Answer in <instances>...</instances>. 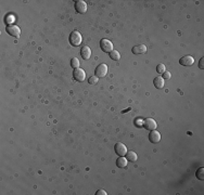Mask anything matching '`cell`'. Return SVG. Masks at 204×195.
Instances as JSON below:
<instances>
[{
  "label": "cell",
  "mask_w": 204,
  "mask_h": 195,
  "mask_svg": "<svg viewBox=\"0 0 204 195\" xmlns=\"http://www.w3.org/2000/svg\"><path fill=\"white\" fill-rule=\"evenodd\" d=\"M70 43L73 46V47H78V46L82 43L83 41V37L77 30H73L70 34Z\"/></svg>",
  "instance_id": "cell-1"
},
{
  "label": "cell",
  "mask_w": 204,
  "mask_h": 195,
  "mask_svg": "<svg viewBox=\"0 0 204 195\" xmlns=\"http://www.w3.org/2000/svg\"><path fill=\"white\" fill-rule=\"evenodd\" d=\"M107 73H108V66L105 65L104 63H101L99 64V65L96 67V70H95V75L97 76L98 78H102V77H104L105 75H107Z\"/></svg>",
  "instance_id": "cell-2"
},
{
  "label": "cell",
  "mask_w": 204,
  "mask_h": 195,
  "mask_svg": "<svg viewBox=\"0 0 204 195\" xmlns=\"http://www.w3.org/2000/svg\"><path fill=\"white\" fill-rule=\"evenodd\" d=\"M100 47H101L102 51H104L107 53H110L113 50V43L108 39H101L100 41Z\"/></svg>",
  "instance_id": "cell-3"
},
{
  "label": "cell",
  "mask_w": 204,
  "mask_h": 195,
  "mask_svg": "<svg viewBox=\"0 0 204 195\" xmlns=\"http://www.w3.org/2000/svg\"><path fill=\"white\" fill-rule=\"evenodd\" d=\"M73 76H74V78L77 82H84L85 78H86V73H85L84 70H82V68H76V70H74V72H73Z\"/></svg>",
  "instance_id": "cell-4"
},
{
  "label": "cell",
  "mask_w": 204,
  "mask_h": 195,
  "mask_svg": "<svg viewBox=\"0 0 204 195\" xmlns=\"http://www.w3.org/2000/svg\"><path fill=\"white\" fill-rule=\"evenodd\" d=\"M75 10L80 14L86 13L87 11V3L85 2L84 0H78L75 2Z\"/></svg>",
  "instance_id": "cell-5"
},
{
  "label": "cell",
  "mask_w": 204,
  "mask_h": 195,
  "mask_svg": "<svg viewBox=\"0 0 204 195\" xmlns=\"http://www.w3.org/2000/svg\"><path fill=\"white\" fill-rule=\"evenodd\" d=\"M114 150H115V153L118 155V156H124V155H126V153H127L126 145L123 144V143H120V142L116 143L115 146H114Z\"/></svg>",
  "instance_id": "cell-6"
},
{
  "label": "cell",
  "mask_w": 204,
  "mask_h": 195,
  "mask_svg": "<svg viewBox=\"0 0 204 195\" xmlns=\"http://www.w3.org/2000/svg\"><path fill=\"white\" fill-rule=\"evenodd\" d=\"M157 121H155L153 118H145V120L143 121V127L145 128L147 130H155L157 128Z\"/></svg>",
  "instance_id": "cell-7"
},
{
  "label": "cell",
  "mask_w": 204,
  "mask_h": 195,
  "mask_svg": "<svg viewBox=\"0 0 204 195\" xmlns=\"http://www.w3.org/2000/svg\"><path fill=\"white\" fill-rule=\"evenodd\" d=\"M7 33L9 35H11L12 37H15V38H18L20 37V35H21V30L20 28L18 27V26H15V25H10V26H8L7 28Z\"/></svg>",
  "instance_id": "cell-8"
},
{
  "label": "cell",
  "mask_w": 204,
  "mask_h": 195,
  "mask_svg": "<svg viewBox=\"0 0 204 195\" xmlns=\"http://www.w3.org/2000/svg\"><path fill=\"white\" fill-rule=\"evenodd\" d=\"M149 140L151 143H159L161 141V134L157 130H151L149 133Z\"/></svg>",
  "instance_id": "cell-9"
},
{
  "label": "cell",
  "mask_w": 204,
  "mask_h": 195,
  "mask_svg": "<svg viewBox=\"0 0 204 195\" xmlns=\"http://www.w3.org/2000/svg\"><path fill=\"white\" fill-rule=\"evenodd\" d=\"M179 63L184 66H191L194 63V59H193L191 55H185L182 59L179 60Z\"/></svg>",
  "instance_id": "cell-10"
},
{
  "label": "cell",
  "mask_w": 204,
  "mask_h": 195,
  "mask_svg": "<svg viewBox=\"0 0 204 195\" xmlns=\"http://www.w3.org/2000/svg\"><path fill=\"white\" fill-rule=\"evenodd\" d=\"M132 51L134 54H145L147 52V47L145 45H137L133 47Z\"/></svg>",
  "instance_id": "cell-11"
},
{
  "label": "cell",
  "mask_w": 204,
  "mask_h": 195,
  "mask_svg": "<svg viewBox=\"0 0 204 195\" xmlns=\"http://www.w3.org/2000/svg\"><path fill=\"white\" fill-rule=\"evenodd\" d=\"M80 55L84 60H89L91 57V50L88 46H84V47L80 49Z\"/></svg>",
  "instance_id": "cell-12"
},
{
  "label": "cell",
  "mask_w": 204,
  "mask_h": 195,
  "mask_svg": "<svg viewBox=\"0 0 204 195\" xmlns=\"http://www.w3.org/2000/svg\"><path fill=\"white\" fill-rule=\"evenodd\" d=\"M153 85L157 89H163L164 87V79L161 77V76H157V77L154 78L153 80Z\"/></svg>",
  "instance_id": "cell-13"
},
{
  "label": "cell",
  "mask_w": 204,
  "mask_h": 195,
  "mask_svg": "<svg viewBox=\"0 0 204 195\" xmlns=\"http://www.w3.org/2000/svg\"><path fill=\"white\" fill-rule=\"evenodd\" d=\"M126 158L128 161H136L137 159H138V155H137V153H135L134 151H128V152L126 153Z\"/></svg>",
  "instance_id": "cell-14"
},
{
  "label": "cell",
  "mask_w": 204,
  "mask_h": 195,
  "mask_svg": "<svg viewBox=\"0 0 204 195\" xmlns=\"http://www.w3.org/2000/svg\"><path fill=\"white\" fill-rule=\"evenodd\" d=\"M127 163H128V161H127L126 157L124 156H120L117 158V161H116V166L120 168H124L127 166Z\"/></svg>",
  "instance_id": "cell-15"
},
{
  "label": "cell",
  "mask_w": 204,
  "mask_h": 195,
  "mask_svg": "<svg viewBox=\"0 0 204 195\" xmlns=\"http://www.w3.org/2000/svg\"><path fill=\"white\" fill-rule=\"evenodd\" d=\"M110 58H111L112 60H114V61H118V60L120 59V54L117 50H112L111 52H110Z\"/></svg>",
  "instance_id": "cell-16"
},
{
  "label": "cell",
  "mask_w": 204,
  "mask_h": 195,
  "mask_svg": "<svg viewBox=\"0 0 204 195\" xmlns=\"http://www.w3.org/2000/svg\"><path fill=\"white\" fill-rule=\"evenodd\" d=\"M71 66H72L74 70L80 67V61H78L77 58H73V59L71 60Z\"/></svg>",
  "instance_id": "cell-17"
},
{
  "label": "cell",
  "mask_w": 204,
  "mask_h": 195,
  "mask_svg": "<svg viewBox=\"0 0 204 195\" xmlns=\"http://www.w3.org/2000/svg\"><path fill=\"white\" fill-rule=\"evenodd\" d=\"M195 176H197L198 179L203 180L204 179V168L203 167L199 168V169L197 170V173H195Z\"/></svg>",
  "instance_id": "cell-18"
},
{
  "label": "cell",
  "mask_w": 204,
  "mask_h": 195,
  "mask_svg": "<svg viewBox=\"0 0 204 195\" xmlns=\"http://www.w3.org/2000/svg\"><path fill=\"white\" fill-rule=\"evenodd\" d=\"M166 68H165V65L164 64H157V72L159 73V74H163L164 72H166Z\"/></svg>",
  "instance_id": "cell-19"
},
{
  "label": "cell",
  "mask_w": 204,
  "mask_h": 195,
  "mask_svg": "<svg viewBox=\"0 0 204 195\" xmlns=\"http://www.w3.org/2000/svg\"><path fill=\"white\" fill-rule=\"evenodd\" d=\"M98 80H99V79H98V77L95 75V76H91V77L89 78L88 82H89V84H90V85H96V84H97V82H98Z\"/></svg>",
  "instance_id": "cell-20"
},
{
  "label": "cell",
  "mask_w": 204,
  "mask_h": 195,
  "mask_svg": "<svg viewBox=\"0 0 204 195\" xmlns=\"http://www.w3.org/2000/svg\"><path fill=\"white\" fill-rule=\"evenodd\" d=\"M162 78H163L164 80H168L170 78V73L169 72H164L163 73V77Z\"/></svg>",
  "instance_id": "cell-21"
},
{
  "label": "cell",
  "mask_w": 204,
  "mask_h": 195,
  "mask_svg": "<svg viewBox=\"0 0 204 195\" xmlns=\"http://www.w3.org/2000/svg\"><path fill=\"white\" fill-rule=\"evenodd\" d=\"M96 194H97V195H107L108 193L105 192L104 190H98V191H97V193H96Z\"/></svg>",
  "instance_id": "cell-22"
},
{
  "label": "cell",
  "mask_w": 204,
  "mask_h": 195,
  "mask_svg": "<svg viewBox=\"0 0 204 195\" xmlns=\"http://www.w3.org/2000/svg\"><path fill=\"white\" fill-rule=\"evenodd\" d=\"M6 22H8V23H12V22H13V16H12V15L6 16Z\"/></svg>",
  "instance_id": "cell-23"
},
{
  "label": "cell",
  "mask_w": 204,
  "mask_h": 195,
  "mask_svg": "<svg viewBox=\"0 0 204 195\" xmlns=\"http://www.w3.org/2000/svg\"><path fill=\"white\" fill-rule=\"evenodd\" d=\"M203 62H204V59L202 58L201 60H200V62H199V67L201 68V70H203L204 68V64H203Z\"/></svg>",
  "instance_id": "cell-24"
}]
</instances>
